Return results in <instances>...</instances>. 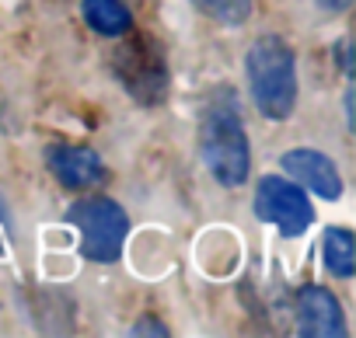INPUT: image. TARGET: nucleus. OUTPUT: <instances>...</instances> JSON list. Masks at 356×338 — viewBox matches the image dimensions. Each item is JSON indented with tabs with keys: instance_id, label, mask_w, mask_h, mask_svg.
<instances>
[{
	"instance_id": "nucleus-3",
	"label": "nucleus",
	"mask_w": 356,
	"mask_h": 338,
	"mask_svg": "<svg viewBox=\"0 0 356 338\" xmlns=\"http://www.w3.org/2000/svg\"><path fill=\"white\" fill-rule=\"evenodd\" d=\"M67 220L81 230V251L91 262H115L129 230L126 213L112 199H81L67 210Z\"/></svg>"
},
{
	"instance_id": "nucleus-9",
	"label": "nucleus",
	"mask_w": 356,
	"mask_h": 338,
	"mask_svg": "<svg viewBox=\"0 0 356 338\" xmlns=\"http://www.w3.org/2000/svg\"><path fill=\"white\" fill-rule=\"evenodd\" d=\"M84 18L98 35H126L133 28V15L122 0H84Z\"/></svg>"
},
{
	"instance_id": "nucleus-4",
	"label": "nucleus",
	"mask_w": 356,
	"mask_h": 338,
	"mask_svg": "<svg viewBox=\"0 0 356 338\" xmlns=\"http://www.w3.org/2000/svg\"><path fill=\"white\" fill-rule=\"evenodd\" d=\"M255 217L266 220V223H273L283 237H300L311 227L314 210H311L307 196L293 182L262 178L259 189H255Z\"/></svg>"
},
{
	"instance_id": "nucleus-6",
	"label": "nucleus",
	"mask_w": 356,
	"mask_h": 338,
	"mask_svg": "<svg viewBox=\"0 0 356 338\" xmlns=\"http://www.w3.org/2000/svg\"><path fill=\"white\" fill-rule=\"evenodd\" d=\"M283 171L293 175L304 189H311L321 199H339L342 196V178H339V167L321 153V150H290L283 153Z\"/></svg>"
},
{
	"instance_id": "nucleus-7",
	"label": "nucleus",
	"mask_w": 356,
	"mask_h": 338,
	"mask_svg": "<svg viewBox=\"0 0 356 338\" xmlns=\"http://www.w3.org/2000/svg\"><path fill=\"white\" fill-rule=\"evenodd\" d=\"M46 164L67 189H91L105 178V164L88 146H53L46 150Z\"/></svg>"
},
{
	"instance_id": "nucleus-8",
	"label": "nucleus",
	"mask_w": 356,
	"mask_h": 338,
	"mask_svg": "<svg viewBox=\"0 0 356 338\" xmlns=\"http://www.w3.org/2000/svg\"><path fill=\"white\" fill-rule=\"evenodd\" d=\"M147 46H129L115 63H129L136 67V77H126V87L133 94H140V101H157V94L164 91V60L157 53H150V60L143 63Z\"/></svg>"
},
{
	"instance_id": "nucleus-10",
	"label": "nucleus",
	"mask_w": 356,
	"mask_h": 338,
	"mask_svg": "<svg viewBox=\"0 0 356 338\" xmlns=\"http://www.w3.org/2000/svg\"><path fill=\"white\" fill-rule=\"evenodd\" d=\"M321 255H325V269L339 279H349L356 269V241L349 230L342 227H328L321 237Z\"/></svg>"
},
{
	"instance_id": "nucleus-2",
	"label": "nucleus",
	"mask_w": 356,
	"mask_h": 338,
	"mask_svg": "<svg viewBox=\"0 0 356 338\" xmlns=\"http://www.w3.org/2000/svg\"><path fill=\"white\" fill-rule=\"evenodd\" d=\"M245 70H248V91H252L255 108L273 122L286 119L297 105V70H293L290 46L276 35L255 39V46L248 49Z\"/></svg>"
},
{
	"instance_id": "nucleus-1",
	"label": "nucleus",
	"mask_w": 356,
	"mask_h": 338,
	"mask_svg": "<svg viewBox=\"0 0 356 338\" xmlns=\"http://www.w3.org/2000/svg\"><path fill=\"white\" fill-rule=\"evenodd\" d=\"M200 150H203L210 175L224 189L245 185L248 167H252V150H248V133H245L241 112L231 98H220L207 108L203 126H200Z\"/></svg>"
},
{
	"instance_id": "nucleus-11",
	"label": "nucleus",
	"mask_w": 356,
	"mask_h": 338,
	"mask_svg": "<svg viewBox=\"0 0 356 338\" xmlns=\"http://www.w3.org/2000/svg\"><path fill=\"white\" fill-rule=\"evenodd\" d=\"M193 4L220 25H241L252 15V0H193Z\"/></svg>"
},
{
	"instance_id": "nucleus-12",
	"label": "nucleus",
	"mask_w": 356,
	"mask_h": 338,
	"mask_svg": "<svg viewBox=\"0 0 356 338\" xmlns=\"http://www.w3.org/2000/svg\"><path fill=\"white\" fill-rule=\"evenodd\" d=\"M133 335H168V328H164V324H157L154 317H147V321L133 324Z\"/></svg>"
},
{
	"instance_id": "nucleus-13",
	"label": "nucleus",
	"mask_w": 356,
	"mask_h": 338,
	"mask_svg": "<svg viewBox=\"0 0 356 338\" xmlns=\"http://www.w3.org/2000/svg\"><path fill=\"white\" fill-rule=\"evenodd\" d=\"M318 4H321L325 11H346V8L353 4V0H318Z\"/></svg>"
},
{
	"instance_id": "nucleus-5",
	"label": "nucleus",
	"mask_w": 356,
	"mask_h": 338,
	"mask_svg": "<svg viewBox=\"0 0 356 338\" xmlns=\"http://www.w3.org/2000/svg\"><path fill=\"white\" fill-rule=\"evenodd\" d=\"M297 331L304 338H342L346 314H342L339 300L321 286H307L297 296Z\"/></svg>"
}]
</instances>
